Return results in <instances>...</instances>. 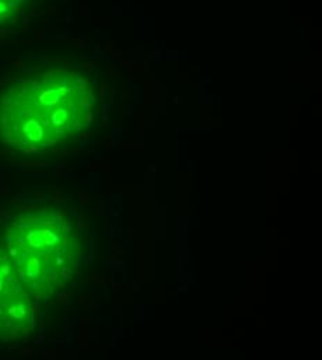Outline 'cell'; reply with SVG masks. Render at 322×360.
<instances>
[{
    "label": "cell",
    "instance_id": "cell-1",
    "mask_svg": "<svg viewBox=\"0 0 322 360\" xmlns=\"http://www.w3.org/2000/svg\"><path fill=\"white\" fill-rule=\"evenodd\" d=\"M13 105L3 110L10 135L21 146H53L77 131L84 120V91L68 77L47 75L17 88Z\"/></svg>",
    "mask_w": 322,
    "mask_h": 360
},
{
    "label": "cell",
    "instance_id": "cell-2",
    "mask_svg": "<svg viewBox=\"0 0 322 360\" xmlns=\"http://www.w3.org/2000/svg\"><path fill=\"white\" fill-rule=\"evenodd\" d=\"M24 1L25 0H0V21L16 11H20V4Z\"/></svg>",
    "mask_w": 322,
    "mask_h": 360
}]
</instances>
